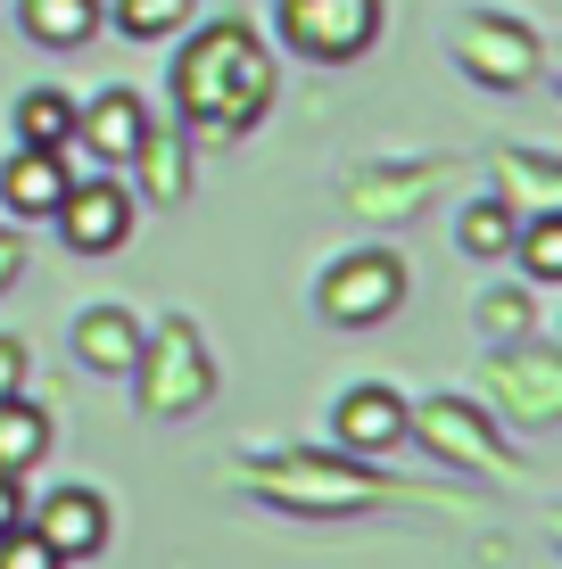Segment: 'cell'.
Masks as SVG:
<instances>
[{
    "label": "cell",
    "instance_id": "cell-1",
    "mask_svg": "<svg viewBox=\"0 0 562 569\" xmlns=\"http://www.w3.org/2000/svg\"><path fill=\"white\" fill-rule=\"evenodd\" d=\"M274 100V58L248 26H199L190 50L174 58V108L190 116L199 132H248Z\"/></svg>",
    "mask_w": 562,
    "mask_h": 569
},
{
    "label": "cell",
    "instance_id": "cell-2",
    "mask_svg": "<svg viewBox=\"0 0 562 569\" xmlns=\"http://www.w3.org/2000/svg\"><path fill=\"white\" fill-rule=\"evenodd\" d=\"M240 479L274 496L282 512H364L381 496V479L356 455H257Z\"/></svg>",
    "mask_w": 562,
    "mask_h": 569
},
{
    "label": "cell",
    "instance_id": "cell-3",
    "mask_svg": "<svg viewBox=\"0 0 562 569\" xmlns=\"http://www.w3.org/2000/svg\"><path fill=\"white\" fill-rule=\"evenodd\" d=\"M282 42L315 67H347L381 42V0H274Z\"/></svg>",
    "mask_w": 562,
    "mask_h": 569
},
{
    "label": "cell",
    "instance_id": "cell-4",
    "mask_svg": "<svg viewBox=\"0 0 562 569\" xmlns=\"http://www.w3.org/2000/svg\"><path fill=\"white\" fill-rule=\"evenodd\" d=\"M397 306H405L397 248H356V257H339L315 281V313H323V322H339V330H373V322H390Z\"/></svg>",
    "mask_w": 562,
    "mask_h": 569
},
{
    "label": "cell",
    "instance_id": "cell-5",
    "mask_svg": "<svg viewBox=\"0 0 562 569\" xmlns=\"http://www.w3.org/2000/svg\"><path fill=\"white\" fill-rule=\"evenodd\" d=\"M405 438H422L438 462H455V470H480V479H513V455H505V438H496V421L480 413V405H463V397H431V405H405Z\"/></svg>",
    "mask_w": 562,
    "mask_h": 569
},
{
    "label": "cell",
    "instance_id": "cell-6",
    "mask_svg": "<svg viewBox=\"0 0 562 569\" xmlns=\"http://www.w3.org/2000/svg\"><path fill=\"white\" fill-rule=\"evenodd\" d=\"M132 371H141V413H190V405L207 397V363H199V339H190V322H166L158 339H141V356H132Z\"/></svg>",
    "mask_w": 562,
    "mask_h": 569
},
{
    "label": "cell",
    "instance_id": "cell-7",
    "mask_svg": "<svg viewBox=\"0 0 562 569\" xmlns=\"http://www.w3.org/2000/svg\"><path fill=\"white\" fill-rule=\"evenodd\" d=\"M58 240L75 248V257H116V248L132 240V199L125 182H100V173H83V182H67V199H58Z\"/></svg>",
    "mask_w": 562,
    "mask_h": 569
},
{
    "label": "cell",
    "instance_id": "cell-8",
    "mask_svg": "<svg viewBox=\"0 0 562 569\" xmlns=\"http://www.w3.org/2000/svg\"><path fill=\"white\" fill-rule=\"evenodd\" d=\"M455 50H463V74H472V83H496V91H521L538 74V42L513 17H463Z\"/></svg>",
    "mask_w": 562,
    "mask_h": 569
},
{
    "label": "cell",
    "instance_id": "cell-9",
    "mask_svg": "<svg viewBox=\"0 0 562 569\" xmlns=\"http://www.w3.org/2000/svg\"><path fill=\"white\" fill-rule=\"evenodd\" d=\"M33 537L50 545L58 561H91V553H108V503L91 496V487H50L42 503H33Z\"/></svg>",
    "mask_w": 562,
    "mask_h": 569
},
{
    "label": "cell",
    "instance_id": "cell-10",
    "mask_svg": "<svg viewBox=\"0 0 562 569\" xmlns=\"http://www.w3.org/2000/svg\"><path fill=\"white\" fill-rule=\"evenodd\" d=\"M332 438H339V455H356V462L390 455V446H405V397H397V388H381V380L347 388L339 413H332Z\"/></svg>",
    "mask_w": 562,
    "mask_h": 569
},
{
    "label": "cell",
    "instance_id": "cell-11",
    "mask_svg": "<svg viewBox=\"0 0 562 569\" xmlns=\"http://www.w3.org/2000/svg\"><path fill=\"white\" fill-rule=\"evenodd\" d=\"M67 149H9V166H0V207L17 214V223H50L58 199H67Z\"/></svg>",
    "mask_w": 562,
    "mask_h": 569
},
{
    "label": "cell",
    "instance_id": "cell-12",
    "mask_svg": "<svg viewBox=\"0 0 562 569\" xmlns=\"http://www.w3.org/2000/svg\"><path fill=\"white\" fill-rule=\"evenodd\" d=\"M75 141H91V157L100 166H125L132 149L149 141V108H141V91H100L91 108H75Z\"/></svg>",
    "mask_w": 562,
    "mask_h": 569
},
{
    "label": "cell",
    "instance_id": "cell-13",
    "mask_svg": "<svg viewBox=\"0 0 562 569\" xmlns=\"http://www.w3.org/2000/svg\"><path fill=\"white\" fill-rule=\"evenodd\" d=\"M496 380H505V405L530 429H546L562 413V363H554V347H513V356L496 363Z\"/></svg>",
    "mask_w": 562,
    "mask_h": 569
},
{
    "label": "cell",
    "instance_id": "cell-14",
    "mask_svg": "<svg viewBox=\"0 0 562 569\" xmlns=\"http://www.w3.org/2000/svg\"><path fill=\"white\" fill-rule=\"evenodd\" d=\"M141 356V322L125 306H83L75 313V363L83 371H132Z\"/></svg>",
    "mask_w": 562,
    "mask_h": 569
},
{
    "label": "cell",
    "instance_id": "cell-15",
    "mask_svg": "<svg viewBox=\"0 0 562 569\" xmlns=\"http://www.w3.org/2000/svg\"><path fill=\"white\" fill-rule=\"evenodd\" d=\"M17 26H26L42 50H83L91 33H100V0H26Z\"/></svg>",
    "mask_w": 562,
    "mask_h": 569
},
{
    "label": "cell",
    "instance_id": "cell-16",
    "mask_svg": "<svg viewBox=\"0 0 562 569\" xmlns=\"http://www.w3.org/2000/svg\"><path fill=\"white\" fill-rule=\"evenodd\" d=\"M42 455H50V413L33 397H0V470L26 479Z\"/></svg>",
    "mask_w": 562,
    "mask_h": 569
},
{
    "label": "cell",
    "instance_id": "cell-17",
    "mask_svg": "<svg viewBox=\"0 0 562 569\" xmlns=\"http://www.w3.org/2000/svg\"><path fill=\"white\" fill-rule=\"evenodd\" d=\"M9 124H17L26 149H67L75 141V100L67 91H26V100L9 108Z\"/></svg>",
    "mask_w": 562,
    "mask_h": 569
},
{
    "label": "cell",
    "instance_id": "cell-18",
    "mask_svg": "<svg viewBox=\"0 0 562 569\" xmlns=\"http://www.w3.org/2000/svg\"><path fill=\"white\" fill-rule=\"evenodd\" d=\"M505 257H521L530 281H562V214H530V223H513Z\"/></svg>",
    "mask_w": 562,
    "mask_h": 569
},
{
    "label": "cell",
    "instance_id": "cell-19",
    "mask_svg": "<svg viewBox=\"0 0 562 569\" xmlns=\"http://www.w3.org/2000/svg\"><path fill=\"white\" fill-rule=\"evenodd\" d=\"M108 17L132 33V42H166V33H183L190 17H199V0H116Z\"/></svg>",
    "mask_w": 562,
    "mask_h": 569
},
{
    "label": "cell",
    "instance_id": "cell-20",
    "mask_svg": "<svg viewBox=\"0 0 562 569\" xmlns=\"http://www.w3.org/2000/svg\"><path fill=\"white\" fill-rule=\"evenodd\" d=\"M455 240H463V257H505V248H513V207H505V199H480V207H463Z\"/></svg>",
    "mask_w": 562,
    "mask_h": 569
},
{
    "label": "cell",
    "instance_id": "cell-21",
    "mask_svg": "<svg viewBox=\"0 0 562 569\" xmlns=\"http://www.w3.org/2000/svg\"><path fill=\"white\" fill-rule=\"evenodd\" d=\"M132 157H141V166H149V190H158V199H183V149H158V124H149V141L141 149H132Z\"/></svg>",
    "mask_w": 562,
    "mask_h": 569
},
{
    "label": "cell",
    "instance_id": "cell-22",
    "mask_svg": "<svg viewBox=\"0 0 562 569\" xmlns=\"http://www.w3.org/2000/svg\"><path fill=\"white\" fill-rule=\"evenodd\" d=\"M0 569H67V561H58V553H50V545H42V537H33V528H26V520H17V528H9V537H0Z\"/></svg>",
    "mask_w": 562,
    "mask_h": 569
},
{
    "label": "cell",
    "instance_id": "cell-23",
    "mask_svg": "<svg viewBox=\"0 0 562 569\" xmlns=\"http://www.w3.org/2000/svg\"><path fill=\"white\" fill-rule=\"evenodd\" d=\"M480 322H489V339H521V330H530V306H521L513 289H505V298L480 306Z\"/></svg>",
    "mask_w": 562,
    "mask_h": 569
},
{
    "label": "cell",
    "instance_id": "cell-24",
    "mask_svg": "<svg viewBox=\"0 0 562 569\" xmlns=\"http://www.w3.org/2000/svg\"><path fill=\"white\" fill-rule=\"evenodd\" d=\"M26 380H33L26 347H17V339H0V397H26Z\"/></svg>",
    "mask_w": 562,
    "mask_h": 569
},
{
    "label": "cell",
    "instance_id": "cell-25",
    "mask_svg": "<svg viewBox=\"0 0 562 569\" xmlns=\"http://www.w3.org/2000/svg\"><path fill=\"white\" fill-rule=\"evenodd\" d=\"M17 520H26V496H17V479H9V470H0V537H9Z\"/></svg>",
    "mask_w": 562,
    "mask_h": 569
},
{
    "label": "cell",
    "instance_id": "cell-26",
    "mask_svg": "<svg viewBox=\"0 0 562 569\" xmlns=\"http://www.w3.org/2000/svg\"><path fill=\"white\" fill-rule=\"evenodd\" d=\"M9 264H17V248H9V240H0V281H9Z\"/></svg>",
    "mask_w": 562,
    "mask_h": 569
}]
</instances>
